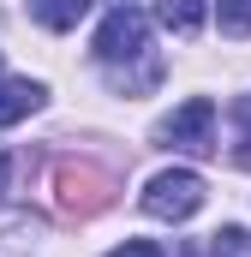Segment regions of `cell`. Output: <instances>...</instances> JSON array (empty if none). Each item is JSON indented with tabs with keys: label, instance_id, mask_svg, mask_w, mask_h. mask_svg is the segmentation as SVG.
Instances as JSON below:
<instances>
[{
	"label": "cell",
	"instance_id": "obj_7",
	"mask_svg": "<svg viewBox=\"0 0 251 257\" xmlns=\"http://www.w3.org/2000/svg\"><path fill=\"white\" fill-rule=\"evenodd\" d=\"M162 24L180 30V36H191L203 24V0H162Z\"/></svg>",
	"mask_w": 251,
	"mask_h": 257
},
{
	"label": "cell",
	"instance_id": "obj_3",
	"mask_svg": "<svg viewBox=\"0 0 251 257\" xmlns=\"http://www.w3.org/2000/svg\"><path fill=\"white\" fill-rule=\"evenodd\" d=\"M156 138H162L168 150L209 156V150H215V102H209V96H191L186 108H174V114L156 126Z\"/></svg>",
	"mask_w": 251,
	"mask_h": 257
},
{
	"label": "cell",
	"instance_id": "obj_1",
	"mask_svg": "<svg viewBox=\"0 0 251 257\" xmlns=\"http://www.w3.org/2000/svg\"><path fill=\"white\" fill-rule=\"evenodd\" d=\"M114 174H102V168H90V162H60L54 168V197H60L66 215H78V221H90V215H102L108 203H114Z\"/></svg>",
	"mask_w": 251,
	"mask_h": 257
},
{
	"label": "cell",
	"instance_id": "obj_11",
	"mask_svg": "<svg viewBox=\"0 0 251 257\" xmlns=\"http://www.w3.org/2000/svg\"><path fill=\"white\" fill-rule=\"evenodd\" d=\"M108 257H168L162 245H150V239H126L120 251H108Z\"/></svg>",
	"mask_w": 251,
	"mask_h": 257
},
{
	"label": "cell",
	"instance_id": "obj_4",
	"mask_svg": "<svg viewBox=\"0 0 251 257\" xmlns=\"http://www.w3.org/2000/svg\"><path fill=\"white\" fill-rule=\"evenodd\" d=\"M144 54H150V18L132 6H114L96 30V60L120 66V60H144Z\"/></svg>",
	"mask_w": 251,
	"mask_h": 257
},
{
	"label": "cell",
	"instance_id": "obj_12",
	"mask_svg": "<svg viewBox=\"0 0 251 257\" xmlns=\"http://www.w3.org/2000/svg\"><path fill=\"white\" fill-rule=\"evenodd\" d=\"M6 174H12V162H6V156H0V192H6Z\"/></svg>",
	"mask_w": 251,
	"mask_h": 257
},
{
	"label": "cell",
	"instance_id": "obj_9",
	"mask_svg": "<svg viewBox=\"0 0 251 257\" xmlns=\"http://www.w3.org/2000/svg\"><path fill=\"white\" fill-rule=\"evenodd\" d=\"M209 257H251V233L245 227H221L209 239Z\"/></svg>",
	"mask_w": 251,
	"mask_h": 257
},
{
	"label": "cell",
	"instance_id": "obj_2",
	"mask_svg": "<svg viewBox=\"0 0 251 257\" xmlns=\"http://www.w3.org/2000/svg\"><path fill=\"white\" fill-rule=\"evenodd\" d=\"M144 209H150L156 221H191V215L203 209V180H197L191 168H168V174H156V180L144 186Z\"/></svg>",
	"mask_w": 251,
	"mask_h": 257
},
{
	"label": "cell",
	"instance_id": "obj_13",
	"mask_svg": "<svg viewBox=\"0 0 251 257\" xmlns=\"http://www.w3.org/2000/svg\"><path fill=\"white\" fill-rule=\"evenodd\" d=\"M186 257H197V251H186Z\"/></svg>",
	"mask_w": 251,
	"mask_h": 257
},
{
	"label": "cell",
	"instance_id": "obj_6",
	"mask_svg": "<svg viewBox=\"0 0 251 257\" xmlns=\"http://www.w3.org/2000/svg\"><path fill=\"white\" fill-rule=\"evenodd\" d=\"M84 12H90V0H30V18L48 30H72Z\"/></svg>",
	"mask_w": 251,
	"mask_h": 257
},
{
	"label": "cell",
	"instance_id": "obj_10",
	"mask_svg": "<svg viewBox=\"0 0 251 257\" xmlns=\"http://www.w3.org/2000/svg\"><path fill=\"white\" fill-rule=\"evenodd\" d=\"M233 120H239V132H245V144H251V96H239V102H233ZM239 162L251 168V150H239Z\"/></svg>",
	"mask_w": 251,
	"mask_h": 257
},
{
	"label": "cell",
	"instance_id": "obj_5",
	"mask_svg": "<svg viewBox=\"0 0 251 257\" xmlns=\"http://www.w3.org/2000/svg\"><path fill=\"white\" fill-rule=\"evenodd\" d=\"M36 108H42V84H30V78H12V84H0V126L24 120V114H36Z\"/></svg>",
	"mask_w": 251,
	"mask_h": 257
},
{
	"label": "cell",
	"instance_id": "obj_8",
	"mask_svg": "<svg viewBox=\"0 0 251 257\" xmlns=\"http://www.w3.org/2000/svg\"><path fill=\"white\" fill-rule=\"evenodd\" d=\"M215 18H221V30H227V36H251V0H221V6H215Z\"/></svg>",
	"mask_w": 251,
	"mask_h": 257
}]
</instances>
